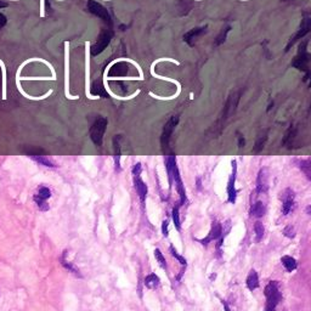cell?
I'll return each instance as SVG.
<instances>
[{
    "instance_id": "30bf717a",
    "label": "cell",
    "mask_w": 311,
    "mask_h": 311,
    "mask_svg": "<svg viewBox=\"0 0 311 311\" xmlns=\"http://www.w3.org/2000/svg\"><path fill=\"white\" fill-rule=\"evenodd\" d=\"M134 184H135V188H136V192L139 194L140 197V201L141 203H145L146 201V197H147V186L146 184L142 181V179L139 176H134Z\"/></svg>"
},
{
    "instance_id": "44dd1931",
    "label": "cell",
    "mask_w": 311,
    "mask_h": 311,
    "mask_svg": "<svg viewBox=\"0 0 311 311\" xmlns=\"http://www.w3.org/2000/svg\"><path fill=\"white\" fill-rule=\"evenodd\" d=\"M169 252H170V254H172L173 256H174L176 260L179 261V263H181L184 266H186V259L184 258L183 255H180V254L176 252V249H175L174 247H173V246H170V247H169Z\"/></svg>"
},
{
    "instance_id": "52a82bcc",
    "label": "cell",
    "mask_w": 311,
    "mask_h": 311,
    "mask_svg": "<svg viewBox=\"0 0 311 311\" xmlns=\"http://www.w3.org/2000/svg\"><path fill=\"white\" fill-rule=\"evenodd\" d=\"M236 174H237V162L232 160V174L230 176L229 183H227V201L230 203H235L236 197H237V190H236Z\"/></svg>"
},
{
    "instance_id": "484cf974",
    "label": "cell",
    "mask_w": 311,
    "mask_h": 311,
    "mask_svg": "<svg viewBox=\"0 0 311 311\" xmlns=\"http://www.w3.org/2000/svg\"><path fill=\"white\" fill-rule=\"evenodd\" d=\"M45 0H40V17L45 16Z\"/></svg>"
},
{
    "instance_id": "f546056e",
    "label": "cell",
    "mask_w": 311,
    "mask_h": 311,
    "mask_svg": "<svg viewBox=\"0 0 311 311\" xmlns=\"http://www.w3.org/2000/svg\"><path fill=\"white\" fill-rule=\"evenodd\" d=\"M243 1H247V0H243Z\"/></svg>"
},
{
    "instance_id": "ba28073f",
    "label": "cell",
    "mask_w": 311,
    "mask_h": 311,
    "mask_svg": "<svg viewBox=\"0 0 311 311\" xmlns=\"http://www.w3.org/2000/svg\"><path fill=\"white\" fill-rule=\"evenodd\" d=\"M281 201H282V213H283V215L291 213L295 204V194L291 188H287V190L282 193Z\"/></svg>"
},
{
    "instance_id": "7c38bea8",
    "label": "cell",
    "mask_w": 311,
    "mask_h": 311,
    "mask_svg": "<svg viewBox=\"0 0 311 311\" xmlns=\"http://www.w3.org/2000/svg\"><path fill=\"white\" fill-rule=\"evenodd\" d=\"M60 261H61V265L63 266L64 269H66L67 271L71 272V274H73L74 276L79 277V279H82V274H80V270L78 268H76V266L73 265L72 263H69L68 260H67V252H63L62 253L61 258H60Z\"/></svg>"
},
{
    "instance_id": "277c9868",
    "label": "cell",
    "mask_w": 311,
    "mask_h": 311,
    "mask_svg": "<svg viewBox=\"0 0 311 311\" xmlns=\"http://www.w3.org/2000/svg\"><path fill=\"white\" fill-rule=\"evenodd\" d=\"M64 95L68 100L79 98V96L69 94V41H64Z\"/></svg>"
},
{
    "instance_id": "5b68a950",
    "label": "cell",
    "mask_w": 311,
    "mask_h": 311,
    "mask_svg": "<svg viewBox=\"0 0 311 311\" xmlns=\"http://www.w3.org/2000/svg\"><path fill=\"white\" fill-rule=\"evenodd\" d=\"M222 233L224 232H222V227H221V225H220V222L214 221L213 225H212V229H211V231H209L208 236H207L206 238H203V240L199 241V242L203 243V245L206 246L207 243L212 242V241H219L220 243H218L217 245V248H219L220 246H221L222 241H224L225 235H222Z\"/></svg>"
},
{
    "instance_id": "d4e9b609",
    "label": "cell",
    "mask_w": 311,
    "mask_h": 311,
    "mask_svg": "<svg viewBox=\"0 0 311 311\" xmlns=\"http://www.w3.org/2000/svg\"><path fill=\"white\" fill-rule=\"evenodd\" d=\"M162 232H163V235H164V237H168V221L167 220H164V221H163Z\"/></svg>"
},
{
    "instance_id": "4316f807",
    "label": "cell",
    "mask_w": 311,
    "mask_h": 311,
    "mask_svg": "<svg viewBox=\"0 0 311 311\" xmlns=\"http://www.w3.org/2000/svg\"><path fill=\"white\" fill-rule=\"evenodd\" d=\"M222 305H224V311H232L231 308L229 307V304H227V303L225 302V300H222Z\"/></svg>"
},
{
    "instance_id": "e0dca14e",
    "label": "cell",
    "mask_w": 311,
    "mask_h": 311,
    "mask_svg": "<svg viewBox=\"0 0 311 311\" xmlns=\"http://www.w3.org/2000/svg\"><path fill=\"white\" fill-rule=\"evenodd\" d=\"M254 233H255V240L261 241V238L264 237V233H265V227H264L263 222L261 221H256L254 224Z\"/></svg>"
},
{
    "instance_id": "ac0fdd59",
    "label": "cell",
    "mask_w": 311,
    "mask_h": 311,
    "mask_svg": "<svg viewBox=\"0 0 311 311\" xmlns=\"http://www.w3.org/2000/svg\"><path fill=\"white\" fill-rule=\"evenodd\" d=\"M179 206L180 204H175L173 208V221H174V226L178 231H181V224H180V213H179Z\"/></svg>"
},
{
    "instance_id": "5bb4252c",
    "label": "cell",
    "mask_w": 311,
    "mask_h": 311,
    "mask_svg": "<svg viewBox=\"0 0 311 311\" xmlns=\"http://www.w3.org/2000/svg\"><path fill=\"white\" fill-rule=\"evenodd\" d=\"M249 213H250V217L256 218V219H260V218H263L266 213L265 204H264L261 201L255 202V203H254L253 206L250 207Z\"/></svg>"
},
{
    "instance_id": "cb8c5ba5",
    "label": "cell",
    "mask_w": 311,
    "mask_h": 311,
    "mask_svg": "<svg viewBox=\"0 0 311 311\" xmlns=\"http://www.w3.org/2000/svg\"><path fill=\"white\" fill-rule=\"evenodd\" d=\"M142 172V165L140 164V163H137V164L135 165V168H134L133 173H134V176H139L140 174H141Z\"/></svg>"
},
{
    "instance_id": "d6986e66",
    "label": "cell",
    "mask_w": 311,
    "mask_h": 311,
    "mask_svg": "<svg viewBox=\"0 0 311 311\" xmlns=\"http://www.w3.org/2000/svg\"><path fill=\"white\" fill-rule=\"evenodd\" d=\"M0 67H1V72H2V100H6V67H5L4 62L0 60Z\"/></svg>"
},
{
    "instance_id": "4fadbf2b",
    "label": "cell",
    "mask_w": 311,
    "mask_h": 311,
    "mask_svg": "<svg viewBox=\"0 0 311 311\" xmlns=\"http://www.w3.org/2000/svg\"><path fill=\"white\" fill-rule=\"evenodd\" d=\"M246 286H247V288L249 289L250 292L255 291L259 287V276L258 272L255 270H250L249 274H248L247 279H246Z\"/></svg>"
},
{
    "instance_id": "f1b7e54d",
    "label": "cell",
    "mask_w": 311,
    "mask_h": 311,
    "mask_svg": "<svg viewBox=\"0 0 311 311\" xmlns=\"http://www.w3.org/2000/svg\"><path fill=\"white\" fill-rule=\"evenodd\" d=\"M58 1H62V0H58Z\"/></svg>"
},
{
    "instance_id": "9a60e30c",
    "label": "cell",
    "mask_w": 311,
    "mask_h": 311,
    "mask_svg": "<svg viewBox=\"0 0 311 311\" xmlns=\"http://www.w3.org/2000/svg\"><path fill=\"white\" fill-rule=\"evenodd\" d=\"M281 263H282V265H283V268L286 269L288 272H293L294 270H297V268H298L297 260H295V259L291 255L282 256Z\"/></svg>"
},
{
    "instance_id": "83f0119b",
    "label": "cell",
    "mask_w": 311,
    "mask_h": 311,
    "mask_svg": "<svg viewBox=\"0 0 311 311\" xmlns=\"http://www.w3.org/2000/svg\"><path fill=\"white\" fill-rule=\"evenodd\" d=\"M11 1H19V0H11Z\"/></svg>"
},
{
    "instance_id": "7a4b0ae2",
    "label": "cell",
    "mask_w": 311,
    "mask_h": 311,
    "mask_svg": "<svg viewBox=\"0 0 311 311\" xmlns=\"http://www.w3.org/2000/svg\"><path fill=\"white\" fill-rule=\"evenodd\" d=\"M264 294L266 298L265 310L264 311H275L277 305L281 302L282 294L280 291V284L277 281H270L266 284L265 289H264Z\"/></svg>"
},
{
    "instance_id": "7402d4cb",
    "label": "cell",
    "mask_w": 311,
    "mask_h": 311,
    "mask_svg": "<svg viewBox=\"0 0 311 311\" xmlns=\"http://www.w3.org/2000/svg\"><path fill=\"white\" fill-rule=\"evenodd\" d=\"M302 169H303V172L305 173V175H307L308 178H309L310 180H311V159L307 160V162L303 163Z\"/></svg>"
},
{
    "instance_id": "9c48e42d",
    "label": "cell",
    "mask_w": 311,
    "mask_h": 311,
    "mask_svg": "<svg viewBox=\"0 0 311 311\" xmlns=\"http://www.w3.org/2000/svg\"><path fill=\"white\" fill-rule=\"evenodd\" d=\"M50 197H51V192L49 188H46V187L39 188L38 193L34 196V201H35V203H37L38 208L40 209L41 212L49 211L50 207H49V204L46 203V201H48Z\"/></svg>"
},
{
    "instance_id": "8992f818",
    "label": "cell",
    "mask_w": 311,
    "mask_h": 311,
    "mask_svg": "<svg viewBox=\"0 0 311 311\" xmlns=\"http://www.w3.org/2000/svg\"><path fill=\"white\" fill-rule=\"evenodd\" d=\"M160 61H172V62H174L175 64H180V62H178L176 61V60H174V59H158V60H156V61L154 62V63H152V66H151V74L154 77H156V78H158V79H162V80H167V82H170V83H173V84H175L176 87H178V92L175 93L174 95H173V96H170L169 98H168V100H173V98H175V97H178L179 95H180V92H181V84L180 83L178 82V80H175V79H172V78H168V77H163V76H158L157 73H156L155 72V66L156 64L158 63V62H160Z\"/></svg>"
},
{
    "instance_id": "2e32d148",
    "label": "cell",
    "mask_w": 311,
    "mask_h": 311,
    "mask_svg": "<svg viewBox=\"0 0 311 311\" xmlns=\"http://www.w3.org/2000/svg\"><path fill=\"white\" fill-rule=\"evenodd\" d=\"M160 281H159V277L157 276L156 274H150L145 277V286L150 289H155L159 286Z\"/></svg>"
},
{
    "instance_id": "ffe728a7",
    "label": "cell",
    "mask_w": 311,
    "mask_h": 311,
    "mask_svg": "<svg viewBox=\"0 0 311 311\" xmlns=\"http://www.w3.org/2000/svg\"><path fill=\"white\" fill-rule=\"evenodd\" d=\"M155 256H156V259H157V261H158V264H159L160 268L164 269V270H167V260H165L164 255H163L162 252H160L159 249L155 250Z\"/></svg>"
},
{
    "instance_id": "6da1fadb",
    "label": "cell",
    "mask_w": 311,
    "mask_h": 311,
    "mask_svg": "<svg viewBox=\"0 0 311 311\" xmlns=\"http://www.w3.org/2000/svg\"><path fill=\"white\" fill-rule=\"evenodd\" d=\"M167 168H168V174H169V185L172 186L173 184L175 183L179 196H180V204L185 203L186 202L185 187H184V185H183V180H181L180 172H179L178 165H176V159L174 156H170V157L168 158Z\"/></svg>"
},
{
    "instance_id": "3957f363",
    "label": "cell",
    "mask_w": 311,
    "mask_h": 311,
    "mask_svg": "<svg viewBox=\"0 0 311 311\" xmlns=\"http://www.w3.org/2000/svg\"><path fill=\"white\" fill-rule=\"evenodd\" d=\"M90 43L89 40L85 41V95L89 100H98V96H95L90 93Z\"/></svg>"
},
{
    "instance_id": "603a6c76",
    "label": "cell",
    "mask_w": 311,
    "mask_h": 311,
    "mask_svg": "<svg viewBox=\"0 0 311 311\" xmlns=\"http://www.w3.org/2000/svg\"><path fill=\"white\" fill-rule=\"evenodd\" d=\"M283 236H286V237H288V238H294V236H295L294 227H293L292 225H288V226L284 227V229H283Z\"/></svg>"
},
{
    "instance_id": "8fae6325",
    "label": "cell",
    "mask_w": 311,
    "mask_h": 311,
    "mask_svg": "<svg viewBox=\"0 0 311 311\" xmlns=\"http://www.w3.org/2000/svg\"><path fill=\"white\" fill-rule=\"evenodd\" d=\"M269 185H268V178L265 175V169H261L259 172L258 178H256V192L258 193H265L268 192Z\"/></svg>"
}]
</instances>
